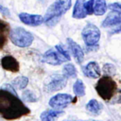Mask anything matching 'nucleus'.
<instances>
[{
	"mask_svg": "<svg viewBox=\"0 0 121 121\" xmlns=\"http://www.w3.org/2000/svg\"><path fill=\"white\" fill-rule=\"evenodd\" d=\"M30 110L14 94L0 89V115L7 120L19 119L27 115Z\"/></svg>",
	"mask_w": 121,
	"mask_h": 121,
	"instance_id": "1",
	"label": "nucleus"
},
{
	"mask_svg": "<svg viewBox=\"0 0 121 121\" xmlns=\"http://www.w3.org/2000/svg\"><path fill=\"white\" fill-rule=\"evenodd\" d=\"M117 90L116 82L112 77L103 76L101 77L95 84V91L98 95L105 101H110L114 97Z\"/></svg>",
	"mask_w": 121,
	"mask_h": 121,
	"instance_id": "2",
	"label": "nucleus"
},
{
	"mask_svg": "<svg viewBox=\"0 0 121 121\" xmlns=\"http://www.w3.org/2000/svg\"><path fill=\"white\" fill-rule=\"evenodd\" d=\"M9 39L14 45L21 48H25L31 45V43H33L34 37L30 32L26 31L25 28L18 26L10 30Z\"/></svg>",
	"mask_w": 121,
	"mask_h": 121,
	"instance_id": "3",
	"label": "nucleus"
},
{
	"mask_svg": "<svg viewBox=\"0 0 121 121\" xmlns=\"http://www.w3.org/2000/svg\"><path fill=\"white\" fill-rule=\"evenodd\" d=\"M81 36L83 42L87 47H92L97 44L100 39V30L99 28L91 23H88L81 31Z\"/></svg>",
	"mask_w": 121,
	"mask_h": 121,
	"instance_id": "4",
	"label": "nucleus"
},
{
	"mask_svg": "<svg viewBox=\"0 0 121 121\" xmlns=\"http://www.w3.org/2000/svg\"><path fill=\"white\" fill-rule=\"evenodd\" d=\"M75 101H77V98L73 97L69 94H57L49 99L48 104L53 110L61 111L62 109L66 108L70 103H73Z\"/></svg>",
	"mask_w": 121,
	"mask_h": 121,
	"instance_id": "5",
	"label": "nucleus"
},
{
	"mask_svg": "<svg viewBox=\"0 0 121 121\" xmlns=\"http://www.w3.org/2000/svg\"><path fill=\"white\" fill-rule=\"evenodd\" d=\"M67 83V78L63 77V75L54 74L51 75L47 80L44 82L43 89L47 93H52L56 91H60L65 87Z\"/></svg>",
	"mask_w": 121,
	"mask_h": 121,
	"instance_id": "6",
	"label": "nucleus"
},
{
	"mask_svg": "<svg viewBox=\"0 0 121 121\" xmlns=\"http://www.w3.org/2000/svg\"><path fill=\"white\" fill-rule=\"evenodd\" d=\"M43 61L50 64V65H60L64 61H67L65 58L56 49V48H51L47 50L43 55Z\"/></svg>",
	"mask_w": 121,
	"mask_h": 121,
	"instance_id": "7",
	"label": "nucleus"
},
{
	"mask_svg": "<svg viewBox=\"0 0 121 121\" xmlns=\"http://www.w3.org/2000/svg\"><path fill=\"white\" fill-rule=\"evenodd\" d=\"M18 16L20 21L26 26H37L43 23V17L40 14H29L26 12H21Z\"/></svg>",
	"mask_w": 121,
	"mask_h": 121,
	"instance_id": "8",
	"label": "nucleus"
},
{
	"mask_svg": "<svg viewBox=\"0 0 121 121\" xmlns=\"http://www.w3.org/2000/svg\"><path fill=\"white\" fill-rule=\"evenodd\" d=\"M61 16L62 15L51 4L49 6V8L47 9L46 12H45V15L43 17V22L48 26H56L58 24V22L60 21V19Z\"/></svg>",
	"mask_w": 121,
	"mask_h": 121,
	"instance_id": "9",
	"label": "nucleus"
},
{
	"mask_svg": "<svg viewBox=\"0 0 121 121\" xmlns=\"http://www.w3.org/2000/svg\"><path fill=\"white\" fill-rule=\"evenodd\" d=\"M121 25V11L112 10L103 20L101 26L102 27H110V26H117Z\"/></svg>",
	"mask_w": 121,
	"mask_h": 121,
	"instance_id": "10",
	"label": "nucleus"
},
{
	"mask_svg": "<svg viewBox=\"0 0 121 121\" xmlns=\"http://www.w3.org/2000/svg\"><path fill=\"white\" fill-rule=\"evenodd\" d=\"M1 65L5 70L12 73H17L20 69V64L18 60L14 57L9 55L5 56L1 59Z\"/></svg>",
	"mask_w": 121,
	"mask_h": 121,
	"instance_id": "11",
	"label": "nucleus"
},
{
	"mask_svg": "<svg viewBox=\"0 0 121 121\" xmlns=\"http://www.w3.org/2000/svg\"><path fill=\"white\" fill-rule=\"evenodd\" d=\"M83 74L91 78H98L101 75L99 65L96 61H90L82 68Z\"/></svg>",
	"mask_w": 121,
	"mask_h": 121,
	"instance_id": "12",
	"label": "nucleus"
},
{
	"mask_svg": "<svg viewBox=\"0 0 121 121\" xmlns=\"http://www.w3.org/2000/svg\"><path fill=\"white\" fill-rule=\"evenodd\" d=\"M67 43H68V46L70 48L71 53L73 54L75 60H77V62L81 63L83 61V59H84V53H83V50L80 47V45H78L71 38H67Z\"/></svg>",
	"mask_w": 121,
	"mask_h": 121,
	"instance_id": "13",
	"label": "nucleus"
},
{
	"mask_svg": "<svg viewBox=\"0 0 121 121\" xmlns=\"http://www.w3.org/2000/svg\"><path fill=\"white\" fill-rule=\"evenodd\" d=\"M85 2L86 0H76L74 9H73V13H72L73 18L83 19L87 16V13L85 10Z\"/></svg>",
	"mask_w": 121,
	"mask_h": 121,
	"instance_id": "14",
	"label": "nucleus"
},
{
	"mask_svg": "<svg viewBox=\"0 0 121 121\" xmlns=\"http://www.w3.org/2000/svg\"><path fill=\"white\" fill-rule=\"evenodd\" d=\"M9 32L10 28L9 23L0 19V49H2L6 45Z\"/></svg>",
	"mask_w": 121,
	"mask_h": 121,
	"instance_id": "15",
	"label": "nucleus"
},
{
	"mask_svg": "<svg viewBox=\"0 0 121 121\" xmlns=\"http://www.w3.org/2000/svg\"><path fill=\"white\" fill-rule=\"evenodd\" d=\"M63 113V111H57V110H46L43 111L40 118L42 121H55L60 114Z\"/></svg>",
	"mask_w": 121,
	"mask_h": 121,
	"instance_id": "16",
	"label": "nucleus"
},
{
	"mask_svg": "<svg viewBox=\"0 0 121 121\" xmlns=\"http://www.w3.org/2000/svg\"><path fill=\"white\" fill-rule=\"evenodd\" d=\"M52 5L61 15H63L71 8L72 0H56Z\"/></svg>",
	"mask_w": 121,
	"mask_h": 121,
	"instance_id": "17",
	"label": "nucleus"
},
{
	"mask_svg": "<svg viewBox=\"0 0 121 121\" xmlns=\"http://www.w3.org/2000/svg\"><path fill=\"white\" fill-rule=\"evenodd\" d=\"M86 110L93 114H99L102 111V105L96 99H91L86 104Z\"/></svg>",
	"mask_w": 121,
	"mask_h": 121,
	"instance_id": "18",
	"label": "nucleus"
},
{
	"mask_svg": "<svg viewBox=\"0 0 121 121\" xmlns=\"http://www.w3.org/2000/svg\"><path fill=\"white\" fill-rule=\"evenodd\" d=\"M108 9V6L106 4L105 0H95L94 5V14L96 16L103 15Z\"/></svg>",
	"mask_w": 121,
	"mask_h": 121,
	"instance_id": "19",
	"label": "nucleus"
},
{
	"mask_svg": "<svg viewBox=\"0 0 121 121\" xmlns=\"http://www.w3.org/2000/svg\"><path fill=\"white\" fill-rule=\"evenodd\" d=\"M10 84H11L12 87L15 88V89L23 90V89H25V88L27 86V84H28V78H27L26 77H25V76H20V77L15 78L11 81Z\"/></svg>",
	"mask_w": 121,
	"mask_h": 121,
	"instance_id": "20",
	"label": "nucleus"
},
{
	"mask_svg": "<svg viewBox=\"0 0 121 121\" xmlns=\"http://www.w3.org/2000/svg\"><path fill=\"white\" fill-rule=\"evenodd\" d=\"M77 69L73 63H66L62 68V75L66 78H73L77 77Z\"/></svg>",
	"mask_w": 121,
	"mask_h": 121,
	"instance_id": "21",
	"label": "nucleus"
},
{
	"mask_svg": "<svg viewBox=\"0 0 121 121\" xmlns=\"http://www.w3.org/2000/svg\"><path fill=\"white\" fill-rule=\"evenodd\" d=\"M73 92L76 96H83L85 95V85L81 79H77L73 85Z\"/></svg>",
	"mask_w": 121,
	"mask_h": 121,
	"instance_id": "22",
	"label": "nucleus"
},
{
	"mask_svg": "<svg viewBox=\"0 0 121 121\" xmlns=\"http://www.w3.org/2000/svg\"><path fill=\"white\" fill-rule=\"evenodd\" d=\"M22 98H23L24 101H26V102H30V103L36 102L37 99H38L37 96L34 95V93L31 92L30 90H26V91H24L23 94H22Z\"/></svg>",
	"mask_w": 121,
	"mask_h": 121,
	"instance_id": "23",
	"label": "nucleus"
},
{
	"mask_svg": "<svg viewBox=\"0 0 121 121\" xmlns=\"http://www.w3.org/2000/svg\"><path fill=\"white\" fill-rule=\"evenodd\" d=\"M105 76H109L111 77L112 75H113L115 73V66L111 64V63H106L103 65V68H102Z\"/></svg>",
	"mask_w": 121,
	"mask_h": 121,
	"instance_id": "24",
	"label": "nucleus"
},
{
	"mask_svg": "<svg viewBox=\"0 0 121 121\" xmlns=\"http://www.w3.org/2000/svg\"><path fill=\"white\" fill-rule=\"evenodd\" d=\"M95 0H86L85 2V10L87 15H92L94 13V5Z\"/></svg>",
	"mask_w": 121,
	"mask_h": 121,
	"instance_id": "25",
	"label": "nucleus"
},
{
	"mask_svg": "<svg viewBox=\"0 0 121 121\" xmlns=\"http://www.w3.org/2000/svg\"><path fill=\"white\" fill-rule=\"evenodd\" d=\"M55 48H56V49H57V50H58V51H59V52H60V54L65 58V60H66L67 61H69V60H70V59H71V58H70V56H69L68 52L64 49V47H63L61 44H57V45L55 46Z\"/></svg>",
	"mask_w": 121,
	"mask_h": 121,
	"instance_id": "26",
	"label": "nucleus"
},
{
	"mask_svg": "<svg viewBox=\"0 0 121 121\" xmlns=\"http://www.w3.org/2000/svg\"><path fill=\"white\" fill-rule=\"evenodd\" d=\"M108 9H112V10L121 11V3H119V2L111 3V4L108 6Z\"/></svg>",
	"mask_w": 121,
	"mask_h": 121,
	"instance_id": "27",
	"label": "nucleus"
},
{
	"mask_svg": "<svg viewBox=\"0 0 121 121\" xmlns=\"http://www.w3.org/2000/svg\"><path fill=\"white\" fill-rule=\"evenodd\" d=\"M0 13L3 14V15H5V16H9V14H10L9 9L8 8L2 6V5H0Z\"/></svg>",
	"mask_w": 121,
	"mask_h": 121,
	"instance_id": "28",
	"label": "nucleus"
},
{
	"mask_svg": "<svg viewBox=\"0 0 121 121\" xmlns=\"http://www.w3.org/2000/svg\"><path fill=\"white\" fill-rule=\"evenodd\" d=\"M114 96H116L113 100H112V103H121V90L120 91H118V93L117 94H115V95Z\"/></svg>",
	"mask_w": 121,
	"mask_h": 121,
	"instance_id": "29",
	"label": "nucleus"
},
{
	"mask_svg": "<svg viewBox=\"0 0 121 121\" xmlns=\"http://www.w3.org/2000/svg\"><path fill=\"white\" fill-rule=\"evenodd\" d=\"M116 33H121V25L115 26L113 29L110 31V34H116Z\"/></svg>",
	"mask_w": 121,
	"mask_h": 121,
	"instance_id": "30",
	"label": "nucleus"
},
{
	"mask_svg": "<svg viewBox=\"0 0 121 121\" xmlns=\"http://www.w3.org/2000/svg\"><path fill=\"white\" fill-rule=\"evenodd\" d=\"M93 121H97V120H93Z\"/></svg>",
	"mask_w": 121,
	"mask_h": 121,
	"instance_id": "31",
	"label": "nucleus"
}]
</instances>
